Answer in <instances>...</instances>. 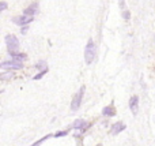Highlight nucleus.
<instances>
[{"label": "nucleus", "mask_w": 155, "mask_h": 146, "mask_svg": "<svg viewBox=\"0 0 155 146\" xmlns=\"http://www.w3.org/2000/svg\"><path fill=\"white\" fill-rule=\"evenodd\" d=\"M88 127H90V124H88L87 122H84V120H82V119H78L72 123V126H71L70 128H75V130H78L79 133H84Z\"/></svg>", "instance_id": "nucleus-6"}, {"label": "nucleus", "mask_w": 155, "mask_h": 146, "mask_svg": "<svg viewBox=\"0 0 155 146\" xmlns=\"http://www.w3.org/2000/svg\"><path fill=\"white\" fill-rule=\"evenodd\" d=\"M129 108H131V112L134 115H137L139 112V97L137 96H132L131 100H129Z\"/></svg>", "instance_id": "nucleus-7"}, {"label": "nucleus", "mask_w": 155, "mask_h": 146, "mask_svg": "<svg viewBox=\"0 0 155 146\" xmlns=\"http://www.w3.org/2000/svg\"><path fill=\"white\" fill-rule=\"evenodd\" d=\"M5 44H7L8 53L10 55L16 53V51L19 49V40L12 34H8L7 37H5Z\"/></svg>", "instance_id": "nucleus-2"}, {"label": "nucleus", "mask_w": 155, "mask_h": 146, "mask_svg": "<svg viewBox=\"0 0 155 146\" xmlns=\"http://www.w3.org/2000/svg\"><path fill=\"white\" fill-rule=\"evenodd\" d=\"M123 16H124V19H129V12H128V11H127V10H124Z\"/></svg>", "instance_id": "nucleus-17"}, {"label": "nucleus", "mask_w": 155, "mask_h": 146, "mask_svg": "<svg viewBox=\"0 0 155 146\" xmlns=\"http://www.w3.org/2000/svg\"><path fill=\"white\" fill-rule=\"evenodd\" d=\"M35 68H37L38 71H48V68H46V63L44 62V60H40V62L35 64Z\"/></svg>", "instance_id": "nucleus-13"}, {"label": "nucleus", "mask_w": 155, "mask_h": 146, "mask_svg": "<svg viewBox=\"0 0 155 146\" xmlns=\"http://www.w3.org/2000/svg\"><path fill=\"white\" fill-rule=\"evenodd\" d=\"M97 146H102V145H101V144H98V145H97Z\"/></svg>", "instance_id": "nucleus-21"}, {"label": "nucleus", "mask_w": 155, "mask_h": 146, "mask_svg": "<svg viewBox=\"0 0 155 146\" xmlns=\"http://www.w3.org/2000/svg\"><path fill=\"white\" fill-rule=\"evenodd\" d=\"M120 7L123 8V10L125 8V3H124V0H120Z\"/></svg>", "instance_id": "nucleus-19"}, {"label": "nucleus", "mask_w": 155, "mask_h": 146, "mask_svg": "<svg viewBox=\"0 0 155 146\" xmlns=\"http://www.w3.org/2000/svg\"><path fill=\"white\" fill-rule=\"evenodd\" d=\"M68 131L70 130H65V131H59V133L54 134V138H59V137H65L68 134Z\"/></svg>", "instance_id": "nucleus-14"}, {"label": "nucleus", "mask_w": 155, "mask_h": 146, "mask_svg": "<svg viewBox=\"0 0 155 146\" xmlns=\"http://www.w3.org/2000/svg\"><path fill=\"white\" fill-rule=\"evenodd\" d=\"M37 12H38V3H33V4H30L29 7L23 11V14L31 15V16H34V14H37Z\"/></svg>", "instance_id": "nucleus-9"}, {"label": "nucleus", "mask_w": 155, "mask_h": 146, "mask_svg": "<svg viewBox=\"0 0 155 146\" xmlns=\"http://www.w3.org/2000/svg\"><path fill=\"white\" fill-rule=\"evenodd\" d=\"M45 74H46V71H40V73H38L37 75L33 76V79H35V81H37V79H41L44 75H45Z\"/></svg>", "instance_id": "nucleus-15"}, {"label": "nucleus", "mask_w": 155, "mask_h": 146, "mask_svg": "<svg viewBox=\"0 0 155 146\" xmlns=\"http://www.w3.org/2000/svg\"><path fill=\"white\" fill-rule=\"evenodd\" d=\"M84 90H86V87H84V86H82L79 90H78L76 94L74 96L72 103H71V109H72L74 112H75L76 109H79L80 103H82V98H83V94H84Z\"/></svg>", "instance_id": "nucleus-3"}, {"label": "nucleus", "mask_w": 155, "mask_h": 146, "mask_svg": "<svg viewBox=\"0 0 155 146\" xmlns=\"http://www.w3.org/2000/svg\"><path fill=\"white\" fill-rule=\"evenodd\" d=\"M0 68H3V70H19V68H22V63L11 59L7 60V62H2Z\"/></svg>", "instance_id": "nucleus-4"}, {"label": "nucleus", "mask_w": 155, "mask_h": 146, "mask_svg": "<svg viewBox=\"0 0 155 146\" xmlns=\"http://www.w3.org/2000/svg\"><path fill=\"white\" fill-rule=\"evenodd\" d=\"M102 115H104V116H109V117L114 116V115H116V109H114V107H113V105L105 107V108L102 109Z\"/></svg>", "instance_id": "nucleus-10"}, {"label": "nucleus", "mask_w": 155, "mask_h": 146, "mask_svg": "<svg viewBox=\"0 0 155 146\" xmlns=\"http://www.w3.org/2000/svg\"><path fill=\"white\" fill-rule=\"evenodd\" d=\"M11 59H14V60H16V62H25L26 60V55L25 53H12L11 55Z\"/></svg>", "instance_id": "nucleus-11"}, {"label": "nucleus", "mask_w": 155, "mask_h": 146, "mask_svg": "<svg viewBox=\"0 0 155 146\" xmlns=\"http://www.w3.org/2000/svg\"><path fill=\"white\" fill-rule=\"evenodd\" d=\"M11 76H12V74H2V75H0V78L5 79V78H11Z\"/></svg>", "instance_id": "nucleus-16"}, {"label": "nucleus", "mask_w": 155, "mask_h": 146, "mask_svg": "<svg viewBox=\"0 0 155 146\" xmlns=\"http://www.w3.org/2000/svg\"><path fill=\"white\" fill-rule=\"evenodd\" d=\"M125 127H127L125 123H123V122H117V123H114V124L112 126V130H110V133L114 134V135H116V134H120L121 131L125 130Z\"/></svg>", "instance_id": "nucleus-8"}, {"label": "nucleus", "mask_w": 155, "mask_h": 146, "mask_svg": "<svg viewBox=\"0 0 155 146\" xmlns=\"http://www.w3.org/2000/svg\"><path fill=\"white\" fill-rule=\"evenodd\" d=\"M97 56V46L95 44H94L93 40H88L87 45H86L84 48V60L87 64H91V63L94 62V59H95Z\"/></svg>", "instance_id": "nucleus-1"}, {"label": "nucleus", "mask_w": 155, "mask_h": 146, "mask_svg": "<svg viewBox=\"0 0 155 146\" xmlns=\"http://www.w3.org/2000/svg\"><path fill=\"white\" fill-rule=\"evenodd\" d=\"M27 32V26H23V27H22V33H23V34H25V33H26Z\"/></svg>", "instance_id": "nucleus-20"}, {"label": "nucleus", "mask_w": 155, "mask_h": 146, "mask_svg": "<svg viewBox=\"0 0 155 146\" xmlns=\"http://www.w3.org/2000/svg\"><path fill=\"white\" fill-rule=\"evenodd\" d=\"M33 19H34V16L26 15V14H22L21 16H15L12 21H14V23L19 25V26H27L29 23H31V22H33Z\"/></svg>", "instance_id": "nucleus-5"}, {"label": "nucleus", "mask_w": 155, "mask_h": 146, "mask_svg": "<svg viewBox=\"0 0 155 146\" xmlns=\"http://www.w3.org/2000/svg\"><path fill=\"white\" fill-rule=\"evenodd\" d=\"M51 137H54V134H48V135H45V137H42V138H40L38 141H35L33 145H30V146H40L41 144H44V142L46 141V139H49Z\"/></svg>", "instance_id": "nucleus-12"}, {"label": "nucleus", "mask_w": 155, "mask_h": 146, "mask_svg": "<svg viewBox=\"0 0 155 146\" xmlns=\"http://www.w3.org/2000/svg\"><path fill=\"white\" fill-rule=\"evenodd\" d=\"M5 8H7V3H5V2H2V7H0V10L4 11Z\"/></svg>", "instance_id": "nucleus-18"}]
</instances>
